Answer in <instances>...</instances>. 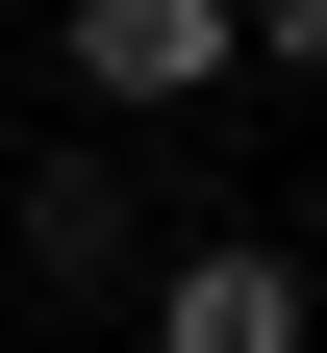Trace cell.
I'll use <instances>...</instances> for the list:
<instances>
[{
  "label": "cell",
  "mask_w": 327,
  "mask_h": 353,
  "mask_svg": "<svg viewBox=\"0 0 327 353\" xmlns=\"http://www.w3.org/2000/svg\"><path fill=\"white\" fill-rule=\"evenodd\" d=\"M151 353H302V252H277V228L176 252V278H151Z\"/></svg>",
  "instance_id": "cell-1"
},
{
  "label": "cell",
  "mask_w": 327,
  "mask_h": 353,
  "mask_svg": "<svg viewBox=\"0 0 327 353\" xmlns=\"http://www.w3.org/2000/svg\"><path fill=\"white\" fill-rule=\"evenodd\" d=\"M226 76V0H76V101H202Z\"/></svg>",
  "instance_id": "cell-2"
},
{
  "label": "cell",
  "mask_w": 327,
  "mask_h": 353,
  "mask_svg": "<svg viewBox=\"0 0 327 353\" xmlns=\"http://www.w3.org/2000/svg\"><path fill=\"white\" fill-rule=\"evenodd\" d=\"M252 51H277V76H327V0H252Z\"/></svg>",
  "instance_id": "cell-3"
}]
</instances>
